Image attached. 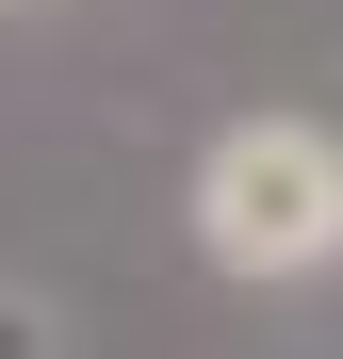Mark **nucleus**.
Wrapping results in <instances>:
<instances>
[{
	"instance_id": "obj_1",
	"label": "nucleus",
	"mask_w": 343,
	"mask_h": 359,
	"mask_svg": "<svg viewBox=\"0 0 343 359\" xmlns=\"http://www.w3.org/2000/svg\"><path fill=\"white\" fill-rule=\"evenodd\" d=\"M196 262L262 278V294L343 262V131L327 114H229L196 147Z\"/></svg>"
}]
</instances>
